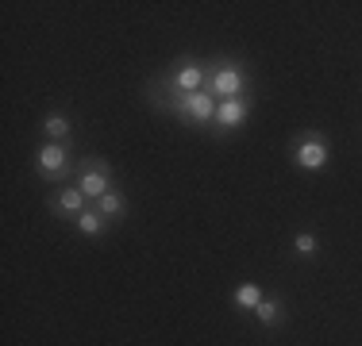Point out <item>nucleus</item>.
<instances>
[{"mask_svg": "<svg viewBox=\"0 0 362 346\" xmlns=\"http://www.w3.org/2000/svg\"><path fill=\"white\" fill-rule=\"evenodd\" d=\"M209 93L216 100L251 97V69L239 58H216V62H209Z\"/></svg>", "mask_w": 362, "mask_h": 346, "instance_id": "nucleus-1", "label": "nucleus"}, {"mask_svg": "<svg viewBox=\"0 0 362 346\" xmlns=\"http://www.w3.org/2000/svg\"><path fill=\"white\" fill-rule=\"evenodd\" d=\"M289 162L297 166L300 173H320L327 169V162H332V143H327L324 131H297L289 138Z\"/></svg>", "mask_w": 362, "mask_h": 346, "instance_id": "nucleus-2", "label": "nucleus"}, {"mask_svg": "<svg viewBox=\"0 0 362 346\" xmlns=\"http://www.w3.org/2000/svg\"><path fill=\"white\" fill-rule=\"evenodd\" d=\"M216 97H212L209 89L204 93H189V97H177L174 104L166 108V116H174L181 127H189V131H209L212 124H216Z\"/></svg>", "mask_w": 362, "mask_h": 346, "instance_id": "nucleus-3", "label": "nucleus"}, {"mask_svg": "<svg viewBox=\"0 0 362 346\" xmlns=\"http://www.w3.org/2000/svg\"><path fill=\"white\" fill-rule=\"evenodd\" d=\"M77 189H81L85 196H89V204H97L100 196H108L112 189H116V169H112V162H105V158H81L77 162Z\"/></svg>", "mask_w": 362, "mask_h": 346, "instance_id": "nucleus-4", "label": "nucleus"}, {"mask_svg": "<svg viewBox=\"0 0 362 346\" xmlns=\"http://www.w3.org/2000/svg\"><path fill=\"white\" fill-rule=\"evenodd\" d=\"M77 166L70 162V143H42L35 154V177L54 185V181H70Z\"/></svg>", "mask_w": 362, "mask_h": 346, "instance_id": "nucleus-5", "label": "nucleus"}, {"mask_svg": "<svg viewBox=\"0 0 362 346\" xmlns=\"http://www.w3.org/2000/svg\"><path fill=\"white\" fill-rule=\"evenodd\" d=\"M251 108H255V100H251V97L220 100V104H216V124H212V131H216V135L243 131V127H247V119H251Z\"/></svg>", "mask_w": 362, "mask_h": 346, "instance_id": "nucleus-6", "label": "nucleus"}, {"mask_svg": "<svg viewBox=\"0 0 362 346\" xmlns=\"http://www.w3.org/2000/svg\"><path fill=\"white\" fill-rule=\"evenodd\" d=\"M47 208L58 215V220H70V223H74L77 215H81V212H89L93 204H89V196H85L77 185H62V189H58V193L47 201Z\"/></svg>", "mask_w": 362, "mask_h": 346, "instance_id": "nucleus-7", "label": "nucleus"}, {"mask_svg": "<svg viewBox=\"0 0 362 346\" xmlns=\"http://www.w3.org/2000/svg\"><path fill=\"white\" fill-rule=\"evenodd\" d=\"M262 300H266V292H262V285H255V281H239L235 289H231V308H239V311H255Z\"/></svg>", "mask_w": 362, "mask_h": 346, "instance_id": "nucleus-8", "label": "nucleus"}, {"mask_svg": "<svg viewBox=\"0 0 362 346\" xmlns=\"http://www.w3.org/2000/svg\"><path fill=\"white\" fill-rule=\"evenodd\" d=\"M255 319H258V327H266V331H278V327L286 323V304H281L278 297H266L262 304L255 308Z\"/></svg>", "mask_w": 362, "mask_h": 346, "instance_id": "nucleus-9", "label": "nucleus"}, {"mask_svg": "<svg viewBox=\"0 0 362 346\" xmlns=\"http://www.w3.org/2000/svg\"><path fill=\"white\" fill-rule=\"evenodd\" d=\"M108 227H112V223H108L105 215L97 212V208H89V212H81V215L74 220V231H77L81 239H100Z\"/></svg>", "mask_w": 362, "mask_h": 346, "instance_id": "nucleus-10", "label": "nucleus"}, {"mask_svg": "<svg viewBox=\"0 0 362 346\" xmlns=\"http://www.w3.org/2000/svg\"><path fill=\"white\" fill-rule=\"evenodd\" d=\"M93 208H97V212L105 215L108 223H124V220H127V196L119 193V189H112L108 196H100V201L93 204Z\"/></svg>", "mask_w": 362, "mask_h": 346, "instance_id": "nucleus-11", "label": "nucleus"}, {"mask_svg": "<svg viewBox=\"0 0 362 346\" xmlns=\"http://www.w3.org/2000/svg\"><path fill=\"white\" fill-rule=\"evenodd\" d=\"M39 131L47 135V143H70L74 127H70V119H66L62 112H47V116H42V127H39Z\"/></svg>", "mask_w": 362, "mask_h": 346, "instance_id": "nucleus-12", "label": "nucleus"}, {"mask_svg": "<svg viewBox=\"0 0 362 346\" xmlns=\"http://www.w3.org/2000/svg\"><path fill=\"white\" fill-rule=\"evenodd\" d=\"M316 246H320V242H316V235H308V231H297V235H293V254L297 258H316Z\"/></svg>", "mask_w": 362, "mask_h": 346, "instance_id": "nucleus-13", "label": "nucleus"}]
</instances>
